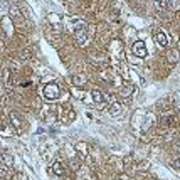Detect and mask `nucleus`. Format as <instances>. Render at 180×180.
Returning a JSON list of instances; mask_svg holds the SVG:
<instances>
[{
    "instance_id": "obj_1",
    "label": "nucleus",
    "mask_w": 180,
    "mask_h": 180,
    "mask_svg": "<svg viewBox=\"0 0 180 180\" xmlns=\"http://www.w3.org/2000/svg\"><path fill=\"white\" fill-rule=\"evenodd\" d=\"M42 93H44V98L51 99V101H54V99H57L61 96V89H59V86H57L56 82H49V84H46Z\"/></svg>"
},
{
    "instance_id": "obj_2",
    "label": "nucleus",
    "mask_w": 180,
    "mask_h": 180,
    "mask_svg": "<svg viewBox=\"0 0 180 180\" xmlns=\"http://www.w3.org/2000/svg\"><path fill=\"white\" fill-rule=\"evenodd\" d=\"M131 49H133V54H135L136 57H140V59L146 57V47H145V42L143 41H135Z\"/></svg>"
},
{
    "instance_id": "obj_3",
    "label": "nucleus",
    "mask_w": 180,
    "mask_h": 180,
    "mask_svg": "<svg viewBox=\"0 0 180 180\" xmlns=\"http://www.w3.org/2000/svg\"><path fill=\"white\" fill-rule=\"evenodd\" d=\"M155 42H157L160 47H167V46H168V37H167V34H165L163 30L157 32V34H155Z\"/></svg>"
},
{
    "instance_id": "obj_4",
    "label": "nucleus",
    "mask_w": 180,
    "mask_h": 180,
    "mask_svg": "<svg viewBox=\"0 0 180 180\" xmlns=\"http://www.w3.org/2000/svg\"><path fill=\"white\" fill-rule=\"evenodd\" d=\"M71 82H73V84L76 86V88H82V86H84L86 82H88V79L82 76V74H74V76L71 78Z\"/></svg>"
},
{
    "instance_id": "obj_5",
    "label": "nucleus",
    "mask_w": 180,
    "mask_h": 180,
    "mask_svg": "<svg viewBox=\"0 0 180 180\" xmlns=\"http://www.w3.org/2000/svg\"><path fill=\"white\" fill-rule=\"evenodd\" d=\"M178 59H180V52H178V49L174 47V49H170V51L167 52V61H168L170 64H175Z\"/></svg>"
},
{
    "instance_id": "obj_6",
    "label": "nucleus",
    "mask_w": 180,
    "mask_h": 180,
    "mask_svg": "<svg viewBox=\"0 0 180 180\" xmlns=\"http://www.w3.org/2000/svg\"><path fill=\"white\" fill-rule=\"evenodd\" d=\"M133 91H135V86L133 84H123L120 89V94L123 96V98H128V96H131Z\"/></svg>"
},
{
    "instance_id": "obj_7",
    "label": "nucleus",
    "mask_w": 180,
    "mask_h": 180,
    "mask_svg": "<svg viewBox=\"0 0 180 180\" xmlns=\"http://www.w3.org/2000/svg\"><path fill=\"white\" fill-rule=\"evenodd\" d=\"M153 7L157 12H165L167 10V0H153Z\"/></svg>"
},
{
    "instance_id": "obj_8",
    "label": "nucleus",
    "mask_w": 180,
    "mask_h": 180,
    "mask_svg": "<svg viewBox=\"0 0 180 180\" xmlns=\"http://www.w3.org/2000/svg\"><path fill=\"white\" fill-rule=\"evenodd\" d=\"M91 96H93V99H94V103H98V104H101L104 101V96H103V93L99 91V89H93Z\"/></svg>"
},
{
    "instance_id": "obj_9",
    "label": "nucleus",
    "mask_w": 180,
    "mask_h": 180,
    "mask_svg": "<svg viewBox=\"0 0 180 180\" xmlns=\"http://www.w3.org/2000/svg\"><path fill=\"white\" fill-rule=\"evenodd\" d=\"M121 110H123V108H121L120 103H113V106L110 108V114L111 116H118V114L121 113Z\"/></svg>"
},
{
    "instance_id": "obj_10",
    "label": "nucleus",
    "mask_w": 180,
    "mask_h": 180,
    "mask_svg": "<svg viewBox=\"0 0 180 180\" xmlns=\"http://www.w3.org/2000/svg\"><path fill=\"white\" fill-rule=\"evenodd\" d=\"M10 15H12V19H15L17 22H24L22 15H20V14H19V10H17V9H14V7H12V9H10Z\"/></svg>"
},
{
    "instance_id": "obj_11",
    "label": "nucleus",
    "mask_w": 180,
    "mask_h": 180,
    "mask_svg": "<svg viewBox=\"0 0 180 180\" xmlns=\"http://www.w3.org/2000/svg\"><path fill=\"white\" fill-rule=\"evenodd\" d=\"M52 170H54V174L56 175H62L64 174V167L59 163V162H56V163L52 165Z\"/></svg>"
},
{
    "instance_id": "obj_12",
    "label": "nucleus",
    "mask_w": 180,
    "mask_h": 180,
    "mask_svg": "<svg viewBox=\"0 0 180 180\" xmlns=\"http://www.w3.org/2000/svg\"><path fill=\"white\" fill-rule=\"evenodd\" d=\"M10 121H12V125L15 123L17 126H20V121H19V116H17V114H14V113L10 114Z\"/></svg>"
},
{
    "instance_id": "obj_13",
    "label": "nucleus",
    "mask_w": 180,
    "mask_h": 180,
    "mask_svg": "<svg viewBox=\"0 0 180 180\" xmlns=\"http://www.w3.org/2000/svg\"><path fill=\"white\" fill-rule=\"evenodd\" d=\"M172 165H174L175 168H180V158H177V160H175V162H174V163H172Z\"/></svg>"
},
{
    "instance_id": "obj_14",
    "label": "nucleus",
    "mask_w": 180,
    "mask_h": 180,
    "mask_svg": "<svg viewBox=\"0 0 180 180\" xmlns=\"http://www.w3.org/2000/svg\"><path fill=\"white\" fill-rule=\"evenodd\" d=\"M170 3H172V7H177L178 5V0H170Z\"/></svg>"
}]
</instances>
